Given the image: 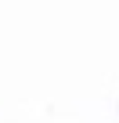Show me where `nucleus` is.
Masks as SVG:
<instances>
[]
</instances>
